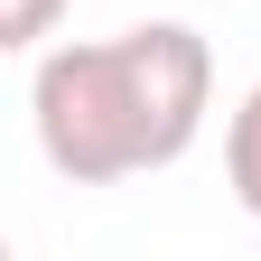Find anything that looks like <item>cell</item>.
<instances>
[{"label": "cell", "instance_id": "7a4b0ae2", "mask_svg": "<svg viewBox=\"0 0 261 261\" xmlns=\"http://www.w3.org/2000/svg\"><path fill=\"white\" fill-rule=\"evenodd\" d=\"M224 177H233V205L261 215V84L243 93V112H233V140H224Z\"/></svg>", "mask_w": 261, "mask_h": 261}, {"label": "cell", "instance_id": "3957f363", "mask_svg": "<svg viewBox=\"0 0 261 261\" xmlns=\"http://www.w3.org/2000/svg\"><path fill=\"white\" fill-rule=\"evenodd\" d=\"M56 10H65V0H0V47H38L47 38V28H56Z\"/></svg>", "mask_w": 261, "mask_h": 261}, {"label": "cell", "instance_id": "6da1fadb", "mask_svg": "<svg viewBox=\"0 0 261 261\" xmlns=\"http://www.w3.org/2000/svg\"><path fill=\"white\" fill-rule=\"evenodd\" d=\"M205 103H215V56L177 19L121 28V38H93V47H56V56H38V84H28L38 149L75 187L168 168L205 130Z\"/></svg>", "mask_w": 261, "mask_h": 261}]
</instances>
